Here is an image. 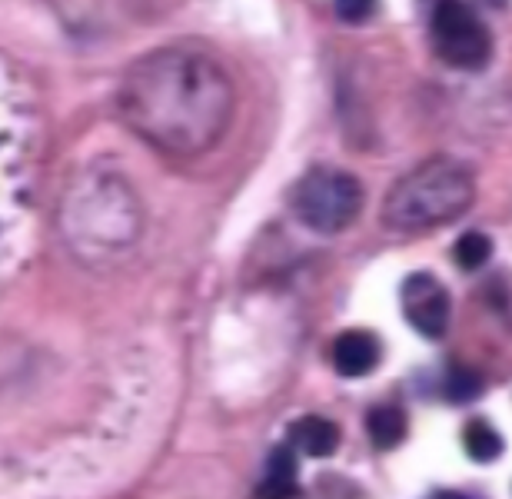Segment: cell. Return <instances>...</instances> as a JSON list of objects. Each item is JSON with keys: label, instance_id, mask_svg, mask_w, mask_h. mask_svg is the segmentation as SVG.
Instances as JSON below:
<instances>
[{"label": "cell", "instance_id": "obj_1", "mask_svg": "<svg viewBox=\"0 0 512 499\" xmlns=\"http://www.w3.org/2000/svg\"><path fill=\"white\" fill-rule=\"evenodd\" d=\"M120 110L153 144L197 154L227 130L233 90L210 57L197 50H160L133 67L120 90Z\"/></svg>", "mask_w": 512, "mask_h": 499}, {"label": "cell", "instance_id": "obj_2", "mask_svg": "<svg viewBox=\"0 0 512 499\" xmlns=\"http://www.w3.org/2000/svg\"><path fill=\"white\" fill-rule=\"evenodd\" d=\"M34 147L37 117L30 94L14 70L0 64V280L24 247Z\"/></svg>", "mask_w": 512, "mask_h": 499}, {"label": "cell", "instance_id": "obj_3", "mask_svg": "<svg viewBox=\"0 0 512 499\" xmlns=\"http://www.w3.org/2000/svg\"><path fill=\"white\" fill-rule=\"evenodd\" d=\"M476 200V180L463 164L446 157L426 160L389 190L383 220L393 230L416 233L456 220Z\"/></svg>", "mask_w": 512, "mask_h": 499}, {"label": "cell", "instance_id": "obj_4", "mask_svg": "<svg viewBox=\"0 0 512 499\" xmlns=\"http://www.w3.org/2000/svg\"><path fill=\"white\" fill-rule=\"evenodd\" d=\"M293 210L316 233H340L363 210V187L343 170H310L293 190Z\"/></svg>", "mask_w": 512, "mask_h": 499}, {"label": "cell", "instance_id": "obj_5", "mask_svg": "<svg viewBox=\"0 0 512 499\" xmlns=\"http://www.w3.org/2000/svg\"><path fill=\"white\" fill-rule=\"evenodd\" d=\"M429 30H433L436 54L456 70H483L493 57L489 27L466 0H436Z\"/></svg>", "mask_w": 512, "mask_h": 499}, {"label": "cell", "instance_id": "obj_6", "mask_svg": "<svg viewBox=\"0 0 512 499\" xmlns=\"http://www.w3.org/2000/svg\"><path fill=\"white\" fill-rule=\"evenodd\" d=\"M399 300H403V317L409 320V327L426 340H443V333L449 330V290L433 273L406 277Z\"/></svg>", "mask_w": 512, "mask_h": 499}, {"label": "cell", "instance_id": "obj_7", "mask_svg": "<svg viewBox=\"0 0 512 499\" xmlns=\"http://www.w3.org/2000/svg\"><path fill=\"white\" fill-rule=\"evenodd\" d=\"M380 360H383V343H380V336H373L370 330H346L343 336H336L333 366L346 380L370 376L376 366H380Z\"/></svg>", "mask_w": 512, "mask_h": 499}, {"label": "cell", "instance_id": "obj_8", "mask_svg": "<svg viewBox=\"0 0 512 499\" xmlns=\"http://www.w3.org/2000/svg\"><path fill=\"white\" fill-rule=\"evenodd\" d=\"M290 443L313 460H326L340 446V426L333 420H323V416H300L290 426Z\"/></svg>", "mask_w": 512, "mask_h": 499}, {"label": "cell", "instance_id": "obj_9", "mask_svg": "<svg viewBox=\"0 0 512 499\" xmlns=\"http://www.w3.org/2000/svg\"><path fill=\"white\" fill-rule=\"evenodd\" d=\"M366 433H370V443L376 446L380 453H389V450H396L399 443L406 440V433H409V420H406V413L399 410V406H373L370 416H366Z\"/></svg>", "mask_w": 512, "mask_h": 499}, {"label": "cell", "instance_id": "obj_10", "mask_svg": "<svg viewBox=\"0 0 512 499\" xmlns=\"http://www.w3.org/2000/svg\"><path fill=\"white\" fill-rule=\"evenodd\" d=\"M463 450L469 453V460H476V463H496L499 456H503L506 443L486 420H469L463 430Z\"/></svg>", "mask_w": 512, "mask_h": 499}, {"label": "cell", "instance_id": "obj_11", "mask_svg": "<svg viewBox=\"0 0 512 499\" xmlns=\"http://www.w3.org/2000/svg\"><path fill=\"white\" fill-rule=\"evenodd\" d=\"M489 257H493V240H489L486 233H479V230H466L463 237L456 240V247H453L456 267L466 270V273L483 270L489 263Z\"/></svg>", "mask_w": 512, "mask_h": 499}, {"label": "cell", "instance_id": "obj_12", "mask_svg": "<svg viewBox=\"0 0 512 499\" xmlns=\"http://www.w3.org/2000/svg\"><path fill=\"white\" fill-rule=\"evenodd\" d=\"M479 393H483V380H479L476 370L456 366V370L446 376V396L453 403H473Z\"/></svg>", "mask_w": 512, "mask_h": 499}, {"label": "cell", "instance_id": "obj_13", "mask_svg": "<svg viewBox=\"0 0 512 499\" xmlns=\"http://www.w3.org/2000/svg\"><path fill=\"white\" fill-rule=\"evenodd\" d=\"M380 10V0H336V14L346 24H363Z\"/></svg>", "mask_w": 512, "mask_h": 499}, {"label": "cell", "instance_id": "obj_14", "mask_svg": "<svg viewBox=\"0 0 512 499\" xmlns=\"http://www.w3.org/2000/svg\"><path fill=\"white\" fill-rule=\"evenodd\" d=\"M270 476L273 480H296V453L290 446H276L270 453Z\"/></svg>", "mask_w": 512, "mask_h": 499}, {"label": "cell", "instance_id": "obj_15", "mask_svg": "<svg viewBox=\"0 0 512 499\" xmlns=\"http://www.w3.org/2000/svg\"><path fill=\"white\" fill-rule=\"evenodd\" d=\"M253 499H303V490L296 486V480H266Z\"/></svg>", "mask_w": 512, "mask_h": 499}, {"label": "cell", "instance_id": "obj_16", "mask_svg": "<svg viewBox=\"0 0 512 499\" xmlns=\"http://www.w3.org/2000/svg\"><path fill=\"white\" fill-rule=\"evenodd\" d=\"M436 499H473V496H463V493H453V490H446V493H439Z\"/></svg>", "mask_w": 512, "mask_h": 499}]
</instances>
